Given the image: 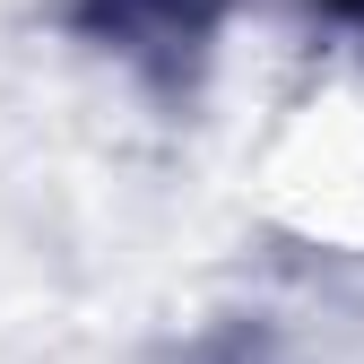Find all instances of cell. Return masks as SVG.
I'll use <instances>...</instances> for the list:
<instances>
[{
	"instance_id": "1",
	"label": "cell",
	"mask_w": 364,
	"mask_h": 364,
	"mask_svg": "<svg viewBox=\"0 0 364 364\" xmlns=\"http://www.w3.org/2000/svg\"><path fill=\"white\" fill-rule=\"evenodd\" d=\"M347 9H364V0H347Z\"/></svg>"
}]
</instances>
